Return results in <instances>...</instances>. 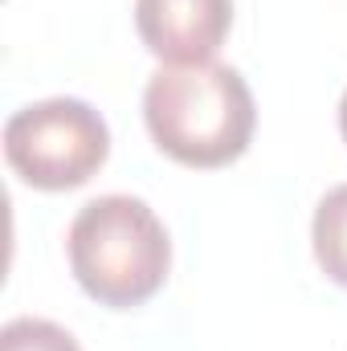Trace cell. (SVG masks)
<instances>
[{
  "label": "cell",
  "mask_w": 347,
  "mask_h": 351,
  "mask_svg": "<svg viewBox=\"0 0 347 351\" xmlns=\"http://www.w3.org/2000/svg\"><path fill=\"white\" fill-rule=\"evenodd\" d=\"M66 258L86 298L106 311H135L164 290L172 269V241L147 200L106 192L74 213Z\"/></svg>",
  "instance_id": "cell-2"
},
{
  "label": "cell",
  "mask_w": 347,
  "mask_h": 351,
  "mask_svg": "<svg viewBox=\"0 0 347 351\" xmlns=\"http://www.w3.org/2000/svg\"><path fill=\"white\" fill-rule=\"evenodd\" d=\"M233 29V0H135V33L164 66L217 62Z\"/></svg>",
  "instance_id": "cell-4"
},
{
  "label": "cell",
  "mask_w": 347,
  "mask_h": 351,
  "mask_svg": "<svg viewBox=\"0 0 347 351\" xmlns=\"http://www.w3.org/2000/svg\"><path fill=\"white\" fill-rule=\"evenodd\" d=\"M110 127L82 98H41L8 114L4 160L12 176L37 192H70L102 172Z\"/></svg>",
  "instance_id": "cell-3"
},
{
  "label": "cell",
  "mask_w": 347,
  "mask_h": 351,
  "mask_svg": "<svg viewBox=\"0 0 347 351\" xmlns=\"http://www.w3.org/2000/svg\"><path fill=\"white\" fill-rule=\"evenodd\" d=\"M339 135H344V143H347V90H344V98H339Z\"/></svg>",
  "instance_id": "cell-7"
},
{
  "label": "cell",
  "mask_w": 347,
  "mask_h": 351,
  "mask_svg": "<svg viewBox=\"0 0 347 351\" xmlns=\"http://www.w3.org/2000/svg\"><path fill=\"white\" fill-rule=\"evenodd\" d=\"M143 123L168 160L208 172L250 152L258 106L233 66H160L143 86Z\"/></svg>",
  "instance_id": "cell-1"
},
{
  "label": "cell",
  "mask_w": 347,
  "mask_h": 351,
  "mask_svg": "<svg viewBox=\"0 0 347 351\" xmlns=\"http://www.w3.org/2000/svg\"><path fill=\"white\" fill-rule=\"evenodd\" d=\"M311 250L319 269L347 290V184H335L311 217Z\"/></svg>",
  "instance_id": "cell-5"
},
{
  "label": "cell",
  "mask_w": 347,
  "mask_h": 351,
  "mask_svg": "<svg viewBox=\"0 0 347 351\" xmlns=\"http://www.w3.org/2000/svg\"><path fill=\"white\" fill-rule=\"evenodd\" d=\"M0 351H82L78 339L49 323V319H33V315H21L12 323H4L0 331Z\"/></svg>",
  "instance_id": "cell-6"
}]
</instances>
